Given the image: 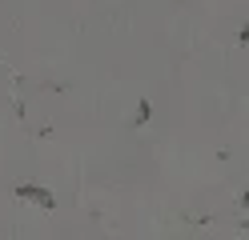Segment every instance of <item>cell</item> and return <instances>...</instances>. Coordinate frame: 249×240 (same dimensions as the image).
<instances>
[{
	"mask_svg": "<svg viewBox=\"0 0 249 240\" xmlns=\"http://www.w3.org/2000/svg\"><path fill=\"white\" fill-rule=\"evenodd\" d=\"M241 40H249V24H245V28H241Z\"/></svg>",
	"mask_w": 249,
	"mask_h": 240,
	"instance_id": "cell-1",
	"label": "cell"
}]
</instances>
